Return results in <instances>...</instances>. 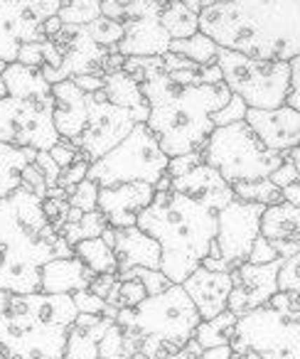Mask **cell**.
<instances>
[{"instance_id":"cell-61","label":"cell","mask_w":300,"mask_h":359,"mask_svg":"<svg viewBox=\"0 0 300 359\" xmlns=\"http://www.w3.org/2000/svg\"><path fill=\"white\" fill-rule=\"evenodd\" d=\"M6 67H8V65H6V62L0 60V74H3V72H6Z\"/></svg>"},{"instance_id":"cell-14","label":"cell","mask_w":300,"mask_h":359,"mask_svg":"<svg viewBox=\"0 0 300 359\" xmlns=\"http://www.w3.org/2000/svg\"><path fill=\"white\" fill-rule=\"evenodd\" d=\"M244 121L268 150L288 153L290 148L300 145V111H295L293 106L283 104L278 109H249Z\"/></svg>"},{"instance_id":"cell-13","label":"cell","mask_w":300,"mask_h":359,"mask_svg":"<svg viewBox=\"0 0 300 359\" xmlns=\"http://www.w3.org/2000/svg\"><path fill=\"white\" fill-rule=\"evenodd\" d=\"M156 185L148 182H121V185L99 187V212L106 217L109 226L125 229L135 226L140 212L153 202Z\"/></svg>"},{"instance_id":"cell-44","label":"cell","mask_w":300,"mask_h":359,"mask_svg":"<svg viewBox=\"0 0 300 359\" xmlns=\"http://www.w3.org/2000/svg\"><path fill=\"white\" fill-rule=\"evenodd\" d=\"M246 111H249V106L244 104V99H241V96H236V94H231L229 104L212 116V121H214V128H217V126H229V123H236V121H244Z\"/></svg>"},{"instance_id":"cell-29","label":"cell","mask_w":300,"mask_h":359,"mask_svg":"<svg viewBox=\"0 0 300 359\" xmlns=\"http://www.w3.org/2000/svg\"><path fill=\"white\" fill-rule=\"evenodd\" d=\"M106 226H109V222H106V217L101 215L99 210L79 212L71 207L69 217H67V224L62 226V236L67 239V244L76 246L84 239H96V236H101L106 231Z\"/></svg>"},{"instance_id":"cell-47","label":"cell","mask_w":300,"mask_h":359,"mask_svg":"<svg viewBox=\"0 0 300 359\" xmlns=\"http://www.w3.org/2000/svg\"><path fill=\"white\" fill-rule=\"evenodd\" d=\"M50 155L57 160V165H60L62 170H67L69 165H74L76 160H84V158H81V153H79V148H76L71 140H64V138H62L60 143L50 150Z\"/></svg>"},{"instance_id":"cell-5","label":"cell","mask_w":300,"mask_h":359,"mask_svg":"<svg viewBox=\"0 0 300 359\" xmlns=\"http://www.w3.org/2000/svg\"><path fill=\"white\" fill-rule=\"evenodd\" d=\"M200 313L180 283L148 295L135 308H121L116 323L123 330L125 359H165L182 349L200 325Z\"/></svg>"},{"instance_id":"cell-17","label":"cell","mask_w":300,"mask_h":359,"mask_svg":"<svg viewBox=\"0 0 300 359\" xmlns=\"http://www.w3.org/2000/svg\"><path fill=\"white\" fill-rule=\"evenodd\" d=\"M161 13H150V15L123 22V40L118 42V55H123V57L168 55V52H170L172 37H170V32L163 27Z\"/></svg>"},{"instance_id":"cell-18","label":"cell","mask_w":300,"mask_h":359,"mask_svg":"<svg viewBox=\"0 0 300 359\" xmlns=\"http://www.w3.org/2000/svg\"><path fill=\"white\" fill-rule=\"evenodd\" d=\"M52 94H55V128L60 138L71 140L74 143L86 128L89 121V111H86V94L74 84V79H64L52 84Z\"/></svg>"},{"instance_id":"cell-43","label":"cell","mask_w":300,"mask_h":359,"mask_svg":"<svg viewBox=\"0 0 300 359\" xmlns=\"http://www.w3.org/2000/svg\"><path fill=\"white\" fill-rule=\"evenodd\" d=\"M20 187H25L27 192H32V195L42 197V200H45L47 190H50L45 175H42V170L37 168L35 163H30V165H25V168H22V172H20Z\"/></svg>"},{"instance_id":"cell-60","label":"cell","mask_w":300,"mask_h":359,"mask_svg":"<svg viewBox=\"0 0 300 359\" xmlns=\"http://www.w3.org/2000/svg\"><path fill=\"white\" fill-rule=\"evenodd\" d=\"M8 96V86H6V81H3V76H0V101L6 99Z\"/></svg>"},{"instance_id":"cell-57","label":"cell","mask_w":300,"mask_h":359,"mask_svg":"<svg viewBox=\"0 0 300 359\" xmlns=\"http://www.w3.org/2000/svg\"><path fill=\"white\" fill-rule=\"evenodd\" d=\"M285 158H288L290 163L295 165V170H298V175H300V145H295V148H290L288 153H285Z\"/></svg>"},{"instance_id":"cell-15","label":"cell","mask_w":300,"mask_h":359,"mask_svg":"<svg viewBox=\"0 0 300 359\" xmlns=\"http://www.w3.org/2000/svg\"><path fill=\"white\" fill-rule=\"evenodd\" d=\"M182 288L192 298L200 318L210 320L229 310V295L234 288V280H231V271H210L200 266L197 271H192L190 278L182 283Z\"/></svg>"},{"instance_id":"cell-36","label":"cell","mask_w":300,"mask_h":359,"mask_svg":"<svg viewBox=\"0 0 300 359\" xmlns=\"http://www.w3.org/2000/svg\"><path fill=\"white\" fill-rule=\"evenodd\" d=\"M118 278L125 280V278H138L140 283L145 285L148 295H158L163 290H168L172 285V280L163 273L161 269H125V271H118Z\"/></svg>"},{"instance_id":"cell-16","label":"cell","mask_w":300,"mask_h":359,"mask_svg":"<svg viewBox=\"0 0 300 359\" xmlns=\"http://www.w3.org/2000/svg\"><path fill=\"white\" fill-rule=\"evenodd\" d=\"M170 190L182 192V195L212 207L214 212H221L231 200H236L234 187L207 163L197 165L180 177H170Z\"/></svg>"},{"instance_id":"cell-34","label":"cell","mask_w":300,"mask_h":359,"mask_svg":"<svg viewBox=\"0 0 300 359\" xmlns=\"http://www.w3.org/2000/svg\"><path fill=\"white\" fill-rule=\"evenodd\" d=\"M145 298H148V290H145V285L140 283L138 278H125V280L118 278V283L111 290L106 303L114 305L116 310H121V308H135V305L143 303Z\"/></svg>"},{"instance_id":"cell-24","label":"cell","mask_w":300,"mask_h":359,"mask_svg":"<svg viewBox=\"0 0 300 359\" xmlns=\"http://www.w3.org/2000/svg\"><path fill=\"white\" fill-rule=\"evenodd\" d=\"M104 96L111 104L121 106V109H128L135 116L138 123H145L150 114V106L145 101V94L140 89V81H135L133 76L125 69L109 72L104 76Z\"/></svg>"},{"instance_id":"cell-32","label":"cell","mask_w":300,"mask_h":359,"mask_svg":"<svg viewBox=\"0 0 300 359\" xmlns=\"http://www.w3.org/2000/svg\"><path fill=\"white\" fill-rule=\"evenodd\" d=\"M170 52L190 57V60L197 62V65H217L219 45H217L212 37H207L205 32H195V35L185 37V40H172Z\"/></svg>"},{"instance_id":"cell-26","label":"cell","mask_w":300,"mask_h":359,"mask_svg":"<svg viewBox=\"0 0 300 359\" xmlns=\"http://www.w3.org/2000/svg\"><path fill=\"white\" fill-rule=\"evenodd\" d=\"M35 148H20V145L0 143V200L20 187V172L25 165L35 163Z\"/></svg>"},{"instance_id":"cell-55","label":"cell","mask_w":300,"mask_h":359,"mask_svg":"<svg viewBox=\"0 0 300 359\" xmlns=\"http://www.w3.org/2000/svg\"><path fill=\"white\" fill-rule=\"evenodd\" d=\"M165 359H205V349H202L200 344H197V339L192 337L185 347L177 349L175 354H170V357H165Z\"/></svg>"},{"instance_id":"cell-22","label":"cell","mask_w":300,"mask_h":359,"mask_svg":"<svg viewBox=\"0 0 300 359\" xmlns=\"http://www.w3.org/2000/svg\"><path fill=\"white\" fill-rule=\"evenodd\" d=\"M114 323L116 320L109 318V315L79 313L74 325L69 327L64 359H99L101 339Z\"/></svg>"},{"instance_id":"cell-37","label":"cell","mask_w":300,"mask_h":359,"mask_svg":"<svg viewBox=\"0 0 300 359\" xmlns=\"http://www.w3.org/2000/svg\"><path fill=\"white\" fill-rule=\"evenodd\" d=\"M278 290L293 295V300L300 308V251L288 259H283L278 271Z\"/></svg>"},{"instance_id":"cell-19","label":"cell","mask_w":300,"mask_h":359,"mask_svg":"<svg viewBox=\"0 0 300 359\" xmlns=\"http://www.w3.org/2000/svg\"><path fill=\"white\" fill-rule=\"evenodd\" d=\"M261 236L273 244L280 259L298 254L300 251V207L288 202L271 205L261 215Z\"/></svg>"},{"instance_id":"cell-53","label":"cell","mask_w":300,"mask_h":359,"mask_svg":"<svg viewBox=\"0 0 300 359\" xmlns=\"http://www.w3.org/2000/svg\"><path fill=\"white\" fill-rule=\"evenodd\" d=\"M116 283H118V276L116 273H99L94 280H91L89 290L99 295V298L109 300V295H111V290L116 288Z\"/></svg>"},{"instance_id":"cell-7","label":"cell","mask_w":300,"mask_h":359,"mask_svg":"<svg viewBox=\"0 0 300 359\" xmlns=\"http://www.w3.org/2000/svg\"><path fill=\"white\" fill-rule=\"evenodd\" d=\"M170 158L163 153L161 143L145 123L135 128L101 160L89 165L86 177L94 180L99 187L121 185V182H148L158 185L168 175Z\"/></svg>"},{"instance_id":"cell-20","label":"cell","mask_w":300,"mask_h":359,"mask_svg":"<svg viewBox=\"0 0 300 359\" xmlns=\"http://www.w3.org/2000/svg\"><path fill=\"white\" fill-rule=\"evenodd\" d=\"M114 229V226H111ZM114 254L118 271L125 269H161L163 249L150 234L138 226L114 229Z\"/></svg>"},{"instance_id":"cell-56","label":"cell","mask_w":300,"mask_h":359,"mask_svg":"<svg viewBox=\"0 0 300 359\" xmlns=\"http://www.w3.org/2000/svg\"><path fill=\"white\" fill-rule=\"evenodd\" d=\"M283 202L300 207V182H290L288 187H283Z\"/></svg>"},{"instance_id":"cell-49","label":"cell","mask_w":300,"mask_h":359,"mask_svg":"<svg viewBox=\"0 0 300 359\" xmlns=\"http://www.w3.org/2000/svg\"><path fill=\"white\" fill-rule=\"evenodd\" d=\"M18 62L25 65V67H35V69H40V67L45 65V50H42V42H25V45H20Z\"/></svg>"},{"instance_id":"cell-58","label":"cell","mask_w":300,"mask_h":359,"mask_svg":"<svg viewBox=\"0 0 300 359\" xmlns=\"http://www.w3.org/2000/svg\"><path fill=\"white\" fill-rule=\"evenodd\" d=\"M0 261H3V246H0ZM8 303H11V293L6 290H0V310H6Z\"/></svg>"},{"instance_id":"cell-4","label":"cell","mask_w":300,"mask_h":359,"mask_svg":"<svg viewBox=\"0 0 300 359\" xmlns=\"http://www.w3.org/2000/svg\"><path fill=\"white\" fill-rule=\"evenodd\" d=\"M76 310L71 295H11L0 310V354L6 359H64Z\"/></svg>"},{"instance_id":"cell-38","label":"cell","mask_w":300,"mask_h":359,"mask_svg":"<svg viewBox=\"0 0 300 359\" xmlns=\"http://www.w3.org/2000/svg\"><path fill=\"white\" fill-rule=\"evenodd\" d=\"M69 207H74L79 212L99 210V185H96L94 180L86 177L74 187V192L69 195Z\"/></svg>"},{"instance_id":"cell-11","label":"cell","mask_w":300,"mask_h":359,"mask_svg":"<svg viewBox=\"0 0 300 359\" xmlns=\"http://www.w3.org/2000/svg\"><path fill=\"white\" fill-rule=\"evenodd\" d=\"M266 207L256 202L231 200L217 215V249L226 261L229 271L239 269L249 261L254 241L261 236V215Z\"/></svg>"},{"instance_id":"cell-25","label":"cell","mask_w":300,"mask_h":359,"mask_svg":"<svg viewBox=\"0 0 300 359\" xmlns=\"http://www.w3.org/2000/svg\"><path fill=\"white\" fill-rule=\"evenodd\" d=\"M163 67L180 84H219L224 81L219 65H197L190 57L177 55V52L163 55Z\"/></svg>"},{"instance_id":"cell-52","label":"cell","mask_w":300,"mask_h":359,"mask_svg":"<svg viewBox=\"0 0 300 359\" xmlns=\"http://www.w3.org/2000/svg\"><path fill=\"white\" fill-rule=\"evenodd\" d=\"M285 104L300 111V55L295 60H290V94Z\"/></svg>"},{"instance_id":"cell-51","label":"cell","mask_w":300,"mask_h":359,"mask_svg":"<svg viewBox=\"0 0 300 359\" xmlns=\"http://www.w3.org/2000/svg\"><path fill=\"white\" fill-rule=\"evenodd\" d=\"M271 182H273V185H278L280 190H283V187H288L290 182H300V175H298V170H295V165L290 163L288 158H285L283 165H280L278 170H273V172H271Z\"/></svg>"},{"instance_id":"cell-30","label":"cell","mask_w":300,"mask_h":359,"mask_svg":"<svg viewBox=\"0 0 300 359\" xmlns=\"http://www.w3.org/2000/svg\"><path fill=\"white\" fill-rule=\"evenodd\" d=\"M74 256L81 259L96 276L99 273H116L118 276V261H116V254L109 244H106L101 236L96 239H84L74 246Z\"/></svg>"},{"instance_id":"cell-12","label":"cell","mask_w":300,"mask_h":359,"mask_svg":"<svg viewBox=\"0 0 300 359\" xmlns=\"http://www.w3.org/2000/svg\"><path fill=\"white\" fill-rule=\"evenodd\" d=\"M283 259H275L271 264H241L231 271L234 288L229 295V310L234 315H244L261 305H268V300L278 293V271Z\"/></svg>"},{"instance_id":"cell-42","label":"cell","mask_w":300,"mask_h":359,"mask_svg":"<svg viewBox=\"0 0 300 359\" xmlns=\"http://www.w3.org/2000/svg\"><path fill=\"white\" fill-rule=\"evenodd\" d=\"M42 210H45V217L52 226L62 234V226L67 224V217H69V200L64 197H45L42 200Z\"/></svg>"},{"instance_id":"cell-48","label":"cell","mask_w":300,"mask_h":359,"mask_svg":"<svg viewBox=\"0 0 300 359\" xmlns=\"http://www.w3.org/2000/svg\"><path fill=\"white\" fill-rule=\"evenodd\" d=\"M205 163L202 153H187V155H177V158H170V165H168V175L170 177H180V175L190 172L192 168Z\"/></svg>"},{"instance_id":"cell-6","label":"cell","mask_w":300,"mask_h":359,"mask_svg":"<svg viewBox=\"0 0 300 359\" xmlns=\"http://www.w3.org/2000/svg\"><path fill=\"white\" fill-rule=\"evenodd\" d=\"M202 158L229 185H234L246 180L271 177V172L283 165L285 153L268 150L246 121H236L229 126H217L212 130Z\"/></svg>"},{"instance_id":"cell-62","label":"cell","mask_w":300,"mask_h":359,"mask_svg":"<svg viewBox=\"0 0 300 359\" xmlns=\"http://www.w3.org/2000/svg\"><path fill=\"white\" fill-rule=\"evenodd\" d=\"M229 359H241V354H236V352H234V354H231Z\"/></svg>"},{"instance_id":"cell-33","label":"cell","mask_w":300,"mask_h":359,"mask_svg":"<svg viewBox=\"0 0 300 359\" xmlns=\"http://www.w3.org/2000/svg\"><path fill=\"white\" fill-rule=\"evenodd\" d=\"M101 3L104 0H62L57 18L62 25H89L101 18Z\"/></svg>"},{"instance_id":"cell-40","label":"cell","mask_w":300,"mask_h":359,"mask_svg":"<svg viewBox=\"0 0 300 359\" xmlns=\"http://www.w3.org/2000/svg\"><path fill=\"white\" fill-rule=\"evenodd\" d=\"M99 359H125V339L118 323H114L106 330L99 347Z\"/></svg>"},{"instance_id":"cell-50","label":"cell","mask_w":300,"mask_h":359,"mask_svg":"<svg viewBox=\"0 0 300 359\" xmlns=\"http://www.w3.org/2000/svg\"><path fill=\"white\" fill-rule=\"evenodd\" d=\"M275 259H280V256H278V251L273 249V244H271L266 236H259L249 254V264H271V261H275Z\"/></svg>"},{"instance_id":"cell-10","label":"cell","mask_w":300,"mask_h":359,"mask_svg":"<svg viewBox=\"0 0 300 359\" xmlns=\"http://www.w3.org/2000/svg\"><path fill=\"white\" fill-rule=\"evenodd\" d=\"M86 111H89V121L74 145L79 148L81 158L91 165L104 158L109 150H114L135 128L138 121L128 109L111 104L104 96V89L96 94H86Z\"/></svg>"},{"instance_id":"cell-1","label":"cell","mask_w":300,"mask_h":359,"mask_svg":"<svg viewBox=\"0 0 300 359\" xmlns=\"http://www.w3.org/2000/svg\"><path fill=\"white\" fill-rule=\"evenodd\" d=\"M200 32L224 50L290 62L300 55V0H207Z\"/></svg>"},{"instance_id":"cell-35","label":"cell","mask_w":300,"mask_h":359,"mask_svg":"<svg viewBox=\"0 0 300 359\" xmlns=\"http://www.w3.org/2000/svg\"><path fill=\"white\" fill-rule=\"evenodd\" d=\"M86 30L91 32V37H94L101 47H109V50H118V42L123 40V25L111 20V18H106V15H101V18H96L94 22H89Z\"/></svg>"},{"instance_id":"cell-59","label":"cell","mask_w":300,"mask_h":359,"mask_svg":"<svg viewBox=\"0 0 300 359\" xmlns=\"http://www.w3.org/2000/svg\"><path fill=\"white\" fill-rule=\"evenodd\" d=\"M185 3H187V6L192 8V11H197V13H200L202 8L207 6V0H185Z\"/></svg>"},{"instance_id":"cell-46","label":"cell","mask_w":300,"mask_h":359,"mask_svg":"<svg viewBox=\"0 0 300 359\" xmlns=\"http://www.w3.org/2000/svg\"><path fill=\"white\" fill-rule=\"evenodd\" d=\"M86 172H89V163H86V160H76L74 165H69L67 170H62L60 187L71 195V192H74V187L79 185L81 180H86Z\"/></svg>"},{"instance_id":"cell-31","label":"cell","mask_w":300,"mask_h":359,"mask_svg":"<svg viewBox=\"0 0 300 359\" xmlns=\"http://www.w3.org/2000/svg\"><path fill=\"white\" fill-rule=\"evenodd\" d=\"M234 195L236 200L244 202H256V205H280L283 202V190L278 185L271 182V177H261V180H246V182H234Z\"/></svg>"},{"instance_id":"cell-21","label":"cell","mask_w":300,"mask_h":359,"mask_svg":"<svg viewBox=\"0 0 300 359\" xmlns=\"http://www.w3.org/2000/svg\"><path fill=\"white\" fill-rule=\"evenodd\" d=\"M96 273L76 256L52 259L42 269V293L52 295H74L76 290H84L91 285Z\"/></svg>"},{"instance_id":"cell-45","label":"cell","mask_w":300,"mask_h":359,"mask_svg":"<svg viewBox=\"0 0 300 359\" xmlns=\"http://www.w3.org/2000/svg\"><path fill=\"white\" fill-rule=\"evenodd\" d=\"M35 165L42 170V175H45V180H47V185H50V187H57V185H60L62 168L57 165V160L50 155V150H37Z\"/></svg>"},{"instance_id":"cell-9","label":"cell","mask_w":300,"mask_h":359,"mask_svg":"<svg viewBox=\"0 0 300 359\" xmlns=\"http://www.w3.org/2000/svg\"><path fill=\"white\" fill-rule=\"evenodd\" d=\"M231 349L256 359H300V310L261 305L239 315Z\"/></svg>"},{"instance_id":"cell-41","label":"cell","mask_w":300,"mask_h":359,"mask_svg":"<svg viewBox=\"0 0 300 359\" xmlns=\"http://www.w3.org/2000/svg\"><path fill=\"white\" fill-rule=\"evenodd\" d=\"M13 3L20 6L27 15H32L40 22H47L50 18H55L62 8V0H13Z\"/></svg>"},{"instance_id":"cell-3","label":"cell","mask_w":300,"mask_h":359,"mask_svg":"<svg viewBox=\"0 0 300 359\" xmlns=\"http://www.w3.org/2000/svg\"><path fill=\"white\" fill-rule=\"evenodd\" d=\"M217 215L219 212L182 192L156 190V197L140 212L135 226L161 244V271L172 283L182 285L214 246Z\"/></svg>"},{"instance_id":"cell-8","label":"cell","mask_w":300,"mask_h":359,"mask_svg":"<svg viewBox=\"0 0 300 359\" xmlns=\"http://www.w3.org/2000/svg\"><path fill=\"white\" fill-rule=\"evenodd\" d=\"M217 65L231 94L241 96L249 109H278L290 94V62L256 60L219 47Z\"/></svg>"},{"instance_id":"cell-28","label":"cell","mask_w":300,"mask_h":359,"mask_svg":"<svg viewBox=\"0 0 300 359\" xmlns=\"http://www.w3.org/2000/svg\"><path fill=\"white\" fill-rule=\"evenodd\" d=\"M236 320L239 315H234L231 310H224L219 313L217 318L210 320H200L195 330V339L202 349H210V347H224V344H231L236 334Z\"/></svg>"},{"instance_id":"cell-2","label":"cell","mask_w":300,"mask_h":359,"mask_svg":"<svg viewBox=\"0 0 300 359\" xmlns=\"http://www.w3.org/2000/svg\"><path fill=\"white\" fill-rule=\"evenodd\" d=\"M150 114L145 126L156 135L168 158L187 153H202L214 130L212 116L224 109L231 91L224 81L219 84H180L158 67L140 84Z\"/></svg>"},{"instance_id":"cell-39","label":"cell","mask_w":300,"mask_h":359,"mask_svg":"<svg viewBox=\"0 0 300 359\" xmlns=\"http://www.w3.org/2000/svg\"><path fill=\"white\" fill-rule=\"evenodd\" d=\"M74 305L79 313H91V315H109V318L116 320V315H118V310L114 308V305H109L104 298H99L96 293H91L89 288L84 290H76L74 295Z\"/></svg>"},{"instance_id":"cell-54","label":"cell","mask_w":300,"mask_h":359,"mask_svg":"<svg viewBox=\"0 0 300 359\" xmlns=\"http://www.w3.org/2000/svg\"><path fill=\"white\" fill-rule=\"evenodd\" d=\"M74 84L79 86L84 94H96V91L104 89V76H99V74H79V76H74Z\"/></svg>"},{"instance_id":"cell-27","label":"cell","mask_w":300,"mask_h":359,"mask_svg":"<svg viewBox=\"0 0 300 359\" xmlns=\"http://www.w3.org/2000/svg\"><path fill=\"white\" fill-rule=\"evenodd\" d=\"M161 22L172 40H185L200 32V13L192 11L185 0H168L163 6Z\"/></svg>"},{"instance_id":"cell-23","label":"cell","mask_w":300,"mask_h":359,"mask_svg":"<svg viewBox=\"0 0 300 359\" xmlns=\"http://www.w3.org/2000/svg\"><path fill=\"white\" fill-rule=\"evenodd\" d=\"M3 81L8 86V96L30 101V104H47L55 106V94H52V84L45 79L40 69L35 67H25L20 62H13L3 72Z\"/></svg>"},{"instance_id":"cell-63","label":"cell","mask_w":300,"mask_h":359,"mask_svg":"<svg viewBox=\"0 0 300 359\" xmlns=\"http://www.w3.org/2000/svg\"><path fill=\"white\" fill-rule=\"evenodd\" d=\"M0 359H6V357H3V354H0Z\"/></svg>"}]
</instances>
